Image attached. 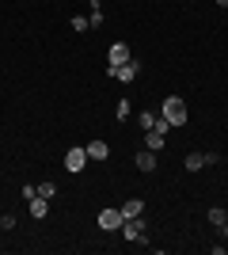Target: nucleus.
Instances as JSON below:
<instances>
[{
  "label": "nucleus",
  "instance_id": "nucleus-1",
  "mask_svg": "<svg viewBox=\"0 0 228 255\" xmlns=\"http://www.w3.org/2000/svg\"><path fill=\"white\" fill-rule=\"evenodd\" d=\"M160 118H167L171 126H186V103L179 96H167L160 103Z\"/></svg>",
  "mask_w": 228,
  "mask_h": 255
},
{
  "label": "nucleus",
  "instance_id": "nucleus-2",
  "mask_svg": "<svg viewBox=\"0 0 228 255\" xmlns=\"http://www.w3.org/2000/svg\"><path fill=\"white\" fill-rule=\"evenodd\" d=\"M118 233L126 236L130 244H141V240H145V213H137V217H126Z\"/></svg>",
  "mask_w": 228,
  "mask_h": 255
},
{
  "label": "nucleus",
  "instance_id": "nucleus-3",
  "mask_svg": "<svg viewBox=\"0 0 228 255\" xmlns=\"http://www.w3.org/2000/svg\"><path fill=\"white\" fill-rule=\"evenodd\" d=\"M122 221H126V213H122V210H114V206L99 213V229H103V233H118V229H122Z\"/></svg>",
  "mask_w": 228,
  "mask_h": 255
},
{
  "label": "nucleus",
  "instance_id": "nucleus-4",
  "mask_svg": "<svg viewBox=\"0 0 228 255\" xmlns=\"http://www.w3.org/2000/svg\"><path fill=\"white\" fill-rule=\"evenodd\" d=\"M107 73L114 76L118 84H130V80H137V73H141V65H137V61H126V65H114V69L107 65Z\"/></svg>",
  "mask_w": 228,
  "mask_h": 255
},
{
  "label": "nucleus",
  "instance_id": "nucleus-5",
  "mask_svg": "<svg viewBox=\"0 0 228 255\" xmlns=\"http://www.w3.org/2000/svg\"><path fill=\"white\" fill-rule=\"evenodd\" d=\"M84 164H87V149L84 145H73V149L65 152V171L76 175V171H84Z\"/></svg>",
  "mask_w": 228,
  "mask_h": 255
},
{
  "label": "nucleus",
  "instance_id": "nucleus-6",
  "mask_svg": "<svg viewBox=\"0 0 228 255\" xmlns=\"http://www.w3.org/2000/svg\"><path fill=\"white\" fill-rule=\"evenodd\" d=\"M107 61H110V69L114 65H126V61H133V50H130V42H114L107 50Z\"/></svg>",
  "mask_w": 228,
  "mask_h": 255
},
{
  "label": "nucleus",
  "instance_id": "nucleus-7",
  "mask_svg": "<svg viewBox=\"0 0 228 255\" xmlns=\"http://www.w3.org/2000/svg\"><path fill=\"white\" fill-rule=\"evenodd\" d=\"M84 149H87V160H95V164H103V160H107L110 156V149H107V141H87V145H84Z\"/></svg>",
  "mask_w": 228,
  "mask_h": 255
},
{
  "label": "nucleus",
  "instance_id": "nucleus-8",
  "mask_svg": "<svg viewBox=\"0 0 228 255\" xmlns=\"http://www.w3.org/2000/svg\"><path fill=\"white\" fill-rule=\"evenodd\" d=\"M27 213H31L34 221H42L46 213H50V198H38V194H34V198H27Z\"/></svg>",
  "mask_w": 228,
  "mask_h": 255
},
{
  "label": "nucleus",
  "instance_id": "nucleus-9",
  "mask_svg": "<svg viewBox=\"0 0 228 255\" xmlns=\"http://www.w3.org/2000/svg\"><path fill=\"white\" fill-rule=\"evenodd\" d=\"M133 164H137V171H156V152H152V149L137 152V156H133Z\"/></svg>",
  "mask_w": 228,
  "mask_h": 255
},
{
  "label": "nucleus",
  "instance_id": "nucleus-10",
  "mask_svg": "<svg viewBox=\"0 0 228 255\" xmlns=\"http://www.w3.org/2000/svg\"><path fill=\"white\" fill-rule=\"evenodd\" d=\"M183 164H186V171H202L206 168V152H186Z\"/></svg>",
  "mask_w": 228,
  "mask_h": 255
},
{
  "label": "nucleus",
  "instance_id": "nucleus-11",
  "mask_svg": "<svg viewBox=\"0 0 228 255\" xmlns=\"http://www.w3.org/2000/svg\"><path fill=\"white\" fill-rule=\"evenodd\" d=\"M34 194H38V198H50V202H54V198H57V183H38V187H34Z\"/></svg>",
  "mask_w": 228,
  "mask_h": 255
},
{
  "label": "nucleus",
  "instance_id": "nucleus-12",
  "mask_svg": "<svg viewBox=\"0 0 228 255\" xmlns=\"http://www.w3.org/2000/svg\"><path fill=\"white\" fill-rule=\"evenodd\" d=\"M122 213H126V217H137V213H145V202L141 198H130V202L122 206Z\"/></svg>",
  "mask_w": 228,
  "mask_h": 255
},
{
  "label": "nucleus",
  "instance_id": "nucleus-13",
  "mask_svg": "<svg viewBox=\"0 0 228 255\" xmlns=\"http://www.w3.org/2000/svg\"><path fill=\"white\" fill-rule=\"evenodd\" d=\"M225 221H228V210H221V206H213V210H209V225L217 229V225H225Z\"/></svg>",
  "mask_w": 228,
  "mask_h": 255
},
{
  "label": "nucleus",
  "instance_id": "nucleus-14",
  "mask_svg": "<svg viewBox=\"0 0 228 255\" xmlns=\"http://www.w3.org/2000/svg\"><path fill=\"white\" fill-rule=\"evenodd\" d=\"M156 118H160V115H152V111H141V118H137V122H141V129H152V126H156Z\"/></svg>",
  "mask_w": 228,
  "mask_h": 255
},
{
  "label": "nucleus",
  "instance_id": "nucleus-15",
  "mask_svg": "<svg viewBox=\"0 0 228 255\" xmlns=\"http://www.w3.org/2000/svg\"><path fill=\"white\" fill-rule=\"evenodd\" d=\"M73 31H91V23H87L84 15H73Z\"/></svg>",
  "mask_w": 228,
  "mask_h": 255
},
{
  "label": "nucleus",
  "instance_id": "nucleus-16",
  "mask_svg": "<svg viewBox=\"0 0 228 255\" xmlns=\"http://www.w3.org/2000/svg\"><path fill=\"white\" fill-rule=\"evenodd\" d=\"M0 225H4V233H8V229H15V213H4V217H0Z\"/></svg>",
  "mask_w": 228,
  "mask_h": 255
},
{
  "label": "nucleus",
  "instance_id": "nucleus-17",
  "mask_svg": "<svg viewBox=\"0 0 228 255\" xmlns=\"http://www.w3.org/2000/svg\"><path fill=\"white\" fill-rule=\"evenodd\" d=\"M217 229H221V236H225V240H228V221H225V225H217Z\"/></svg>",
  "mask_w": 228,
  "mask_h": 255
},
{
  "label": "nucleus",
  "instance_id": "nucleus-18",
  "mask_svg": "<svg viewBox=\"0 0 228 255\" xmlns=\"http://www.w3.org/2000/svg\"><path fill=\"white\" fill-rule=\"evenodd\" d=\"M217 4H221V8H228V0H217Z\"/></svg>",
  "mask_w": 228,
  "mask_h": 255
},
{
  "label": "nucleus",
  "instance_id": "nucleus-19",
  "mask_svg": "<svg viewBox=\"0 0 228 255\" xmlns=\"http://www.w3.org/2000/svg\"><path fill=\"white\" fill-rule=\"evenodd\" d=\"M0 233H4V225H0Z\"/></svg>",
  "mask_w": 228,
  "mask_h": 255
}]
</instances>
